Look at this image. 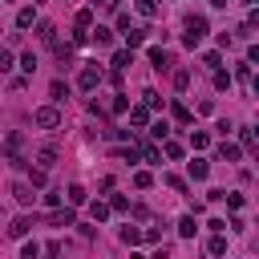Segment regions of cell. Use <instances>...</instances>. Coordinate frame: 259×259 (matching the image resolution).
Wrapping results in <instances>:
<instances>
[{"mask_svg": "<svg viewBox=\"0 0 259 259\" xmlns=\"http://www.w3.org/2000/svg\"><path fill=\"white\" fill-rule=\"evenodd\" d=\"M32 122H37L41 130H57V126H61V110H57V106H41L37 114H32Z\"/></svg>", "mask_w": 259, "mask_h": 259, "instance_id": "obj_2", "label": "cell"}, {"mask_svg": "<svg viewBox=\"0 0 259 259\" xmlns=\"http://www.w3.org/2000/svg\"><path fill=\"white\" fill-rule=\"evenodd\" d=\"M49 223H53V227H73V211H69V207H65V211H53Z\"/></svg>", "mask_w": 259, "mask_h": 259, "instance_id": "obj_10", "label": "cell"}, {"mask_svg": "<svg viewBox=\"0 0 259 259\" xmlns=\"http://www.w3.org/2000/svg\"><path fill=\"white\" fill-rule=\"evenodd\" d=\"M49 93L57 97V102H65V97H69V85H65V81H53V85H49Z\"/></svg>", "mask_w": 259, "mask_h": 259, "instance_id": "obj_15", "label": "cell"}, {"mask_svg": "<svg viewBox=\"0 0 259 259\" xmlns=\"http://www.w3.org/2000/svg\"><path fill=\"white\" fill-rule=\"evenodd\" d=\"M142 106H146V110H158V106H162V97H158L154 89H146V93H142Z\"/></svg>", "mask_w": 259, "mask_h": 259, "instance_id": "obj_16", "label": "cell"}, {"mask_svg": "<svg viewBox=\"0 0 259 259\" xmlns=\"http://www.w3.org/2000/svg\"><path fill=\"white\" fill-rule=\"evenodd\" d=\"M203 37H207V16H190V20H186V32H182V41L194 49V45H203Z\"/></svg>", "mask_w": 259, "mask_h": 259, "instance_id": "obj_1", "label": "cell"}, {"mask_svg": "<svg viewBox=\"0 0 259 259\" xmlns=\"http://www.w3.org/2000/svg\"><path fill=\"white\" fill-rule=\"evenodd\" d=\"M8 69H12V53L0 49V73H8Z\"/></svg>", "mask_w": 259, "mask_h": 259, "instance_id": "obj_30", "label": "cell"}, {"mask_svg": "<svg viewBox=\"0 0 259 259\" xmlns=\"http://www.w3.org/2000/svg\"><path fill=\"white\" fill-rule=\"evenodd\" d=\"M207 174H211V166H207L203 158H194V162H190V178H199V182H203Z\"/></svg>", "mask_w": 259, "mask_h": 259, "instance_id": "obj_12", "label": "cell"}, {"mask_svg": "<svg viewBox=\"0 0 259 259\" xmlns=\"http://www.w3.org/2000/svg\"><path fill=\"white\" fill-rule=\"evenodd\" d=\"M37 166H45V170L57 166V146H41V150H37Z\"/></svg>", "mask_w": 259, "mask_h": 259, "instance_id": "obj_5", "label": "cell"}, {"mask_svg": "<svg viewBox=\"0 0 259 259\" xmlns=\"http://www.w3.org/2000/svg\"><path fill=\"white\" fill-rule=\"evenodd\" d=\"M37 37H41V45H57V28H53L49 20H41V24H37Z\"/></svg>", "mask_w": 259, "mask_h": 259, "instance_id": "obj_7", "label": "cell"}, {"mask_svg": "<svg viewBox=\"0 0 259 259\" xmlns=\"http://www.w3.org/2000/svg\"><path fill=\"white\" fill-rule=\"evenodd\" d=\"M37 4H41V0H37Z\"/></svg>", "mask_w": 259, "mask_h": 259, "instance_id": "obj_41", "label": "cell"}, {"mask_svg": "<svg viewBox=\"0 0 259 259\" xmlns=\"http://www.w3.org/2000/svg\"><path fill=\"white\" fill-rule=\"evenodd\" d=\"M89 32H93V45H102V49L114 45V28H102V24H97V28H89Z\"/></svg>", "mask_w": 259, "mask_h": 259, "instance_id": "obj_8", "label": "cell"}, {"mask_svg": "<svg viewBox=\"0 0 259 259\" xmlns=\"http://www.w3.org/2000/svg\"><path fill=\"white\" fill-rule=\"evenodd\" d=\"M223 199H227V207H231V211H239V207H243V194H223Z\"/></svg>", "mask_w": 259, "mask_h": 259, "instance_id": "obj_36", "label": "cell"}, {"mask_svg": "<svg viewBox=\"0 0 259 259\" xmlns=\"http://www.w3.org/2000/svg\"><path fill=\"white\" fill-rule=\"evenodd\" d=\"M45 178H49V170H45V166H37V170L28 174V182H32V186H45Z\"/></svg>", "mask_w": 259, "mask_h": 259, "instance_id": "obj_20", "label": "cell"}, {"mask_svg": "<svg viewBox=\"0 0 259 259\" xmlns=\"http://www.w3.org/2000/svg\"><path fill=\"white\" fill-rule=\"evenodd\" d=\"M97 4H102V8H118V0H97Z\"/></svg>", "mask_w": 259, "mask_h": 259, "instance_id": "obj_40", "label": "cell"}, {"mask_svg": "<svg viewBox=\"0 0 259 259\" xmlns=\"http://www.w3.org/2000/svg\"><path fill=\"white\" fill-rule=\"evenodd\" d=\"M150 134H154V138L162 142V138H166V134H170V126H166V122H154V126H150Z\"/></svg>", "mask_w": 259, "mask_h": 259, "instance_id": "obj_23", "label": "cell"}, {"mask_svg": "<svg viewBox=\"0 0 259 259\" xmlns=\"http://www.w3.org/2000/svg\"><path fill=\"white\" fill-rule=\"evenodd\" d=\"M20 69H24V73H32V69H37V57L24 53V57H20Z\"/></svg>", "mask_w": 259, "mask_h": 259, "instance_id": "obj_31", "label": "cell"}, {"mask_svg": "<svg viewBox=\"0 0 259 259\" xmlns=\"http://www.w3.org/2000/svg\"><path fill=\"white\" fill-rule=\"evenodd\" d=\"M97 81H102V69H93V65H85V69L77 73V85L89 93V89H97Z\"/></svg>", "mask_w": 259, "mask_h": 259, "instance_id": "obj_3", "label": "cell"}, {"mask_svg": "<svg viewBox=\"0 0 259 259\" xmlns=\"http://www.w3.org/2000/svg\"><path fill=\"white\" fill-rule=\"evenodd\" d=\"M231 85V73H223V69H215V89H227Z\"/></svg>", "mask_w": 259, "mask_h": 259, "instance_id": "obj_27", "label": "cell"}, {"mask_svg": "<svg viewBox=\"0 0 259 259\" xmlns=\"http://www.w3.org/2000/svg\"><path fill=\"white\" fill-rule=\"evenodd\" d=\"M166 158H182V146L178 142H166Z\"/></svg>", "mask_w": 259, "mask_h": 259, "instance_id": "obj_39", "label": "cell"}, {"mask_svg": "<svg viewBox=\"0 0 259 259\" xmlns=\"http://www.w3.org/2000/svg\"><path fill=\"white\" fill-rule=\"evenodd\" d=\"M12 194H16V203H20V207H28L32 199H37V194H32V182H16V186H12Z\"/></svg>", "mask_w": 259, "mask_h": 259, "instance_id": "obj_6", "label": "cell"}, {"mask_svg": "<svg viewBox=\"0 0 259 259\" xmlns=\"http://www.w3.org/2000/svg\"><path fill=\"white\" fill-rule=\"evenodd\" d=\"M207 142H211L207 134H190V146H194V150H207Z\"/></svg>", "mask_w": 259, "mask_h": 259, "instance_id": "obj_33", "label": "cell"}, {"mask_svg": "<svg viewBox=\"0 0 259 259\" xmlns=\"http://www.w3.org/2000/svg\"><path fill=\"white\" fill-rule=\"evenodd\" d=\"M110 110H114V114H126V97H122V93H114V102H110Z\"/></svg>", "mask_w": 259, "mask_h": 259, "instance_id": "obj_35", "label": "cell"}, {"mask_svg": "<svg viewBox=\"0 0 259 259\" xmlns=\"http://www.w3.org/2000/svg\"><path fill=\"white\" fill-rule=\"evenodd\" d=\"M150 182H154V178H150V174H146V170H138V174H134V186H142V190H146V186H150Z\"/></svg>", "mask_w": 259, "mask_h": 259, "instance_id": "obj_38", "label": "cell"}, {"mask_svg": "<svg viewBox=\"0 0 259 259\" xmlns=\"http://www.w3.org/2000/svg\"><path fill=\"white\" fill-rule=\"evenodd\" d=\"M130 122H134V126H146V106H138V110H130Z\"/></svg>", "mask_w": 259, "mask_h": 259, "instance_id": "obj_28", "label": "cell"}, {"mask_svg": "<svg viewBox=\"0 0 259 259\" xmlns=\"http://www.w3.org/2000/svg\"><path fill=\"white\" fill-rule=\"evenodd\" d=\"M146 162H158V146H150V142H142V150H138Z\"/></svg>", "mask_w": 259, "mask_h": 259, "instance_id": "obj_25", "label": "cell"}, {"mask_svg": "<svg viewBox=\"0 0 259 259\" xmlns=\"http://www.w3.org/2000/svg\"><path fill=\"white\" fill-rule=\"evenodd\" d=\"M207 247H211V255H223V251H227V239H223V235H215Z\"/></svg>", "mask_w": 259, "mask_h": 259, "instance_id": "obj_26", "label": "cell"}, {"mask_svg": "<svg viewBox=\"0 0 259 259\" xmlns=\"http://www.w3.org/2000/svg\"><path fill=\"white\" fill-rule=\"evenodd\" d=\"M61 199H65V190H49V194H45V203H49V207H61Z\"/></svg>", "mask_w": 259, "mask_h": 259, "instance_id": "obj_32", "label": "cell"}, {"mask_svg": "<svg viewBox=\"0 0 259 259\" xmlns=\"http://www.w3.org/2000/svg\"><path fill=\"white\" fill-rule=\"evenodd\" d=\"M219 158H223V162H239V146H235V142H223V146H219Z\"/></svg>", "mask_w": 259, "mask_h": 259, "instance_id": "obj_11", "label": "cell"}, {"mask_svg": "<svg viewBox=\"0 0 259 259\" xmlns=\"http://www.w3.org/2000/svg\"><path fill=\"white\" fill-rule=\"evenodd\" d=\"M28 231H32V219L20 215V219H12V227H8V239H24Z\"/></svg>", "mask_w": 259, "mask_h": 259, "instance_id": "obj_4", "label": "cell"}, {"mask_svg": "<svg viewBox=\"0 0 259 259\" xmlns=\"http://www.w3.org/2000/svg\"><path fill=\"white\" fill-rule=\"evenodd\" d=\"M178 235H186V239H190V235H194V215H186V219H182V223H178Z\"/></svg>", "mask_w": 259, "mask_h": 259, "instance_id": "obj_21", "label": "cell"}, {"mask_svg": "<svg viewBox=\"0 0 259 259\" xmlns=\"http://www.w3.org/2000/svg\"><path fill=\"white\" fill-rule=\"evenodd\" d=\"M32 20H37V12H32V8H20V12H16V24H20V28H28Z\"/></svg>", "mask_w": 259, "mask_h": 259, "instance_id": "obj_18", "label": "cell"}, {"mask_svg": "<svg viewBox=\"0 0 259 259\" xmlns=\"http://www.w3.org/2000/svg\"><path fill=\"white\" fill-rule=\"evenodd\" d=\"M122 243H130V247L142 243V231H138V227H122Z\"/></svg>", "mask_w": 259, "mask_h": 259, "instance_id": "obj_14", "label": "cell"}, {"mask_svg": "<svg viewBox=\"0 0 259 259\" xmlns=\"http://www.w3.org/2000/svg\"><path fill=\"white\" fill-rule=\"evenodd\" d=\"M150 61H154V69H158V73H166V69H170V53H162V49H150Z\"/></svg>", "mask_w": 259, "mask_h": 259, "instance_id": "obj_9", "label": "cell"}, {"mask_svg": "<svg viewBox=\"0 0 259 259\" xmlns=\"http://www.w3.org/2000/svg\"><path fill=\"white\" fill-rule=\"evenodd\" d=\"M138 12L142 16H158V4H154V0H138Z\"/></svg>", "mask_w": 259, "mask_h": 259, "instance_id": "obj_22", "label": "cell"}, {"mask_svg": "<svg viewBox=\"0 0 259 259\" xmlns=\"http://www.w3.org/2000/svg\"><path fill=\"white\" fill-rule=\"evenodd\" d=\"M110 211H130V203H126V194H114V199H110Z\"/></svg>", "mask_w": 259, "mask_h": 259, "instance_id": "obj_29", "label": "cell"}, {"mask_svg": "<svg viewBox=\"0 0 259 259\" xmlns=\"http://www.w3.org/2000/svg\"><path fill=\"white\" fill-rule=\"evenodd\" d=\"M130 65H134V53H130V49L114 53V69H130Z\"/></svg>", "mask_w": 259, "mask_h": 259, "instance_id": "obj_13", "label": "cell"}, {"mask_svg": "<svg viewBox=\"0 0 259 259\" xmlns=\"http://www.w3.org/2000/svg\"><path fill=\"white\" fill-rule=\"evenodd\" d=\"M77 28H93V12H89V8L77 12Z\"/></svg>", "mask_w": 259, "mask_h": 259, "instance_id": "obj_24", "label": "cell"}, {"mask_svg": "<svg viewBox=\"0 0 259 259\" xmlns=\"http://www.w3.org/2000/svg\"><path fill=\"white\" fill-rule=\"evenodd\" d=\"M65 194H69V203H73V207H81V203H85V186H69Z\"/></svg>", "mask_w": 259, "mask_h": 259, "instance_id": "obj_17", "label": "cell"}, {"mask_svg": "<svg viewBox=\"0 0 259 259\" xmlns=\"http://www.w3.org/2000/svg\"><path fill=\"white\" fill-rule=\"evenodd\" d=\"M174 85H178V89H186V85H190V73H186V69H178V73H174Z\"/></svg>", "mask_w": 259, "mask_h": 259, "instance_id": "obj_37", "label": "cell"}, {"mask_svg": "<svg viewBox=\"0 0 259 259\" xmlns=\"http://www.w3.org/2000/svg\"><path fill=\"white\" fill-rule=\"evenodd\" d=\"M89 215H93V223H102V219L110 215V207H106V203H93V207H89Z\"/></svg>", "mask_w": 259, "mask_h": 259, "instance_id": "obj_19", "label": "cell"}, {"mask_svg": "<svg viewBox=\"0 0 259 259\" xmlns=\"http://www.w3.org/2000/svg\"><path fill=\"white\" fill-rule=\"evenodd\" d=\"M20 255H24V259H37V255H41V247H37V243H24V247H20Z\"/></svg>", "mask_w": 259, "mask_h": 259, "instance_id": "obj_34", "label": "cell"}]
</instances>
